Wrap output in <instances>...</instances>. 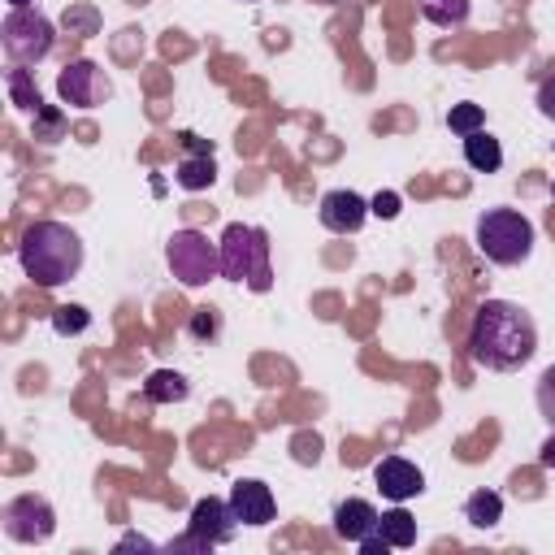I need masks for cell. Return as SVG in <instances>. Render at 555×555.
I'll use <instances>...</instances> for the list:
<instances>
[{
	"label": "cell",
	"mask_w": 555,
	"mask_h": 555,
	"mask_svg": "<svg viewBox=\"0 0 555 555\" xmlns=\"http://www.w3.org/2000/svg\"><path fill=\"white\" fill-rule=\"evenodd\" d=\"M369 212L382 217V221H395V217H399V195H395V191H377V195L369 199Z\"/></svg>",
	"instance_id": "27"
},
{
	"label": "cell",
	"mask_w": 555,
	"mask_h": 555,
	"mask_svg": "<svg viewBox=\"0 0 555 555\" xmlns=\"http://www.w3.org/2000/svg\"><path fill=\"white\" fill-rule=\"evenodd\" d=\"M143 395H147L152 403H182V399L191 395V382H186L178 369H156V373H147Z\"/></svg>",
	"instance_id": "16"
},
{
	"label": "cell",
	"mask_w": 555,
	"mask_h": 555,
	"mask_svg": "<svg viewBox=\"0 0 555 555\" xmlns=\"http://www.w3.org/2000/svg\"><path fill=\"white\" fill-rule=\"evenodd\" d=\"M182 147H186V156H212V143L199 134H182Z\"/></svg>",
	"instance_id": "29"
},
{
	"label": "cell",
	"mask_w": 555,
	"mask_h": 555,
	"mask_svg": "<svg viewBox=\"0 0 555 555\" xmlns=\"http://www.w3.org/2000/svg\"><path fill=\"white\" fill-rule=\"evenodd\" d=\"M538 113L555 121V74H546V78L538 82Z\"/></svg>",
	"instance_id": "28"
},
{
	"label": "cell",
	"mask_w": 555,
	"mask_h": 555,
	"mask_svg": "<svg viewBox=\"0 0 555 555\" xmlns=\"http://www.w3.org/2000/svg\"><path fill=\"white\" fill-rule=\"evenodd\" d=\"M0 43H4L13 65H39L52 52L56 30H52V22L35 4L30 9H9L4 22H0Z\"/></svg>",
	"instance_id": "6"
},
{
	"label": "cell",
	"mask_w": 555,
	"mask_h": 555,
	"mask_svg": "<svg viewBox=\"0 0 555 555\" xmlns=\"http://www.w3.org/2000/svg\"><path fill=\"white\" fill-rule=\"evenodd\" d=\"M238 4H256V0H238Z\"/></svg>",
	"instance_id": "34"
},
{
	"label": "cell",
	"mask_w": 555,
	"mask_h": 555,
	"mask_svg": "<svg viewBox=\"0 0 555 555\" xmlns=\"http://www.w3.org/2000/svg\"><path fill=\"white\" fill-rule=\"evenodd\" d=\"M538 351V325L533 317L512 304V299H486L473 312L468 325V356L473 364L490 369V373H512L520 364H529Z\"/></svg>",
	"instance_id": "1"
},
{
	"label": "cell",
	"mask_w": 555,
	"mask_h": 555,
	"mask_svg": "<svg viewBox=\"0 0 555 555\" xmlns=\"http://www.w3.org/2000/svg\"><path fill=\"white\" fill-rule=\"evenodd\" d=\"M173 182H178L182 191H204V186H212V182H217V165H212V156H186V160H178Z\"/></svg>",
	"instance_id": "18"
},
{
	"label": "cell",
	"mask_w": 555,
	"mask_h": 555,
	"mask_svg": "<svg viewBox=\"0 0 555 555\" xmlns=\"http://www.w3.org/2000/svg\"><path fill=\"white\" fill-rule=\"evenodd\" d=\"M221 278L243 282L247 291L264 295L273 286V264H269V234L260 225H243L230 221L221 230Z\"/></svg>",
	"instance_id": "3"
},
{
	"label": "cell",
	"mask_w": 555,
	"mask_h": 555,
	"mask_svg": "<svg viewBox=\"0 0 555 555\" xmlns=\"http://www.w3.org/2000/svg\"><path fill=\"white\" fill-rule=\"evenodd\" d=\"M477 251L494 264H520L533 251V221L516 208H486L477 217Z\"/></svg>",
	"instance_id": "4"
},
{
	"label": "cell",
	"mask_w": 555,
	"mask_h": 555,
	"mask_svg": "<svg viewBox=\"0 0 555 555\" xmlns=\"http://www.w3.org/2000/svg\"><path fill=\"white\" fill-rule=\"evenodd\" d=\"M538 412L551 421V429H555V364H546L542 369V377H538Z\"/></svg>",
	"instance_id": "25"
},
{
	"label": "cell",
	"mask_w": 555,
	"mask_h": 555,
	"mask_svg": "<svg viewBox=\"0 0 555 555\" xmlns=\"http://www.w3.org/2000/svg\"><path fill=\"white\" fill-rule=\"evenodd\" d=\"M538 464H542V468H555V429H551V438L538 447Z\"/></svg>",
	"instance_id": "31"
},
{
	"label": "cell",
	"mask_w": 555,
	"mask_h": 555,
	"mask_svg": "<svg viewBox=\"0 0 555 555\" xmlns=\"http://www.w3.org/2000/svg\"><path fill=\"white\" fill-rule=\"evenodd\" d=\"M447 126L464 139V134H473V130H481L486 126V113H481V104H451V113H447Z\"/></svg>",
	"instance_id": "23"
},
{
	"label": "cell",
	"mask_w": 555,
	"mask_h": 555,
	"mask_svg": "<svg viewBox=\"0 0 555 555\" xmlns=\"http://www.w3.org/2000/svg\"><path fill=\"white\" fill-rule=\"evenodd\" d=\"M551 195H555V182H551Z\"/></svg>",
	"instance_id": "35"
},
{
	"label": "cell",
	"mask_w": 555,
	"mask_h": 555,
	"mask_svg": "<svg viewBox=\"0 0 555 555\" xmlns=\"http://www.w3.org/2000/svg\"><path fill=\"white\" fill-rule=\"evenodd\" d=\"M464 520L473 525V529H494L499 520H503V494L499 490H473L468 499H464Z\"/></svg>",
	"instance_id": "15"
},
{
	"label": "cell",
	"mask_w": 555,
	"mask_h": 555,
	"mask_svg": "<svg viewBox=\"0 0 555 555\" xmlns=\"http://www.w3.org/2000/svg\"><path fill=\"white\" fill-rule=\"evenodd\" d=\"M165 260H169V273L182 286H208L212 278H221V247L208 243V234L204 230H191V225L169 234Z\"/></svg>",
	"instance_id": "5"
},
{
	"label": "cell",
	"mask_w": 555,
	"mask_h": 555,
	"mask_svg": "<svg viewBox=\"0 0 555 555\" xmlns=\"http://www.w3.org/2000/svg\"><path fill=\"white\" fill-rule=\"evenodd\" d=\"M35 0H9V9H30Z\"/></svg>",
	"instance_id": "33"
},
{
	"label": "cell",
	"mask_w": 555,
	"mask_h": 555,
	"mask_svg": "<svg viewBox=\"0 0 555 555\" xmlns=\"http://www.w3.org/2000/svg\"><path fill=\"white\" fill-rule=\"evenodd\" d=\"M108 78L95 61H69L61 74H56V95L69 104V108H95L100 100H108Z\"/></svg>",
	"instance_id": "9"
},
{
	"label": "cell",
	"mask_w": 555,
	"mask_h": 555,
	"mask_svg": "<svg viewBox=\"0 0 555 555\" xmlns=\"http://www.w3.org/2000/svg\"><path fill=\"white\" fill-rule=\"evenodd\" d=\"M91 325V312L82 308V304H61L56 312H52V330L61 334V338H69V334H82Z\"/></svg>",
	"instance_id": "22"
},
{
	"label": "cell",
	"mask_w": 555,
	"mask_h": 555,
	"mask_svg": "<svg viewBox=\"0 0 555 555\" xmlns=\"http://www.w3.org/2000/svg\"><path fill=\"white\" fill-rule=\"evenodd\" d=\"M17 260L35 286H61L82 269V238L65 221H35L17 243Z\"/></svg>",
	"instance_id": "2"
},
{
	"label": "cell",
	"mask_w": 555,
	"mask_h": 555,
	"mask_svg": "<svg viewBox=\"0 0 555 555\" xmlns=\"http://www.w3.org/2000/svg\"><path fill=\"white\" fill-rule=\"evenodd\" d=\"M377 520H382V512L369 503V499H343L338 507H334V533L343 538V542H364L369 533H377Z\"/></svg>",
	"instance_id": "13"
},
{
	"label": "cell",
	"mask_w": 555,
	"mask_h": 555,
	"mask_svg": "<svg viewBox=\"0 0 555 555\" xmlns=\"http://www.w3.org/2000/svg\"><path fill=\"white\" fill-rule=\"evenodd\" d=\"M4 533L13 542H26V546H39L56 533V512L43 494H17L4 503Z\"/></svg>",
	"instance_id": "8"
},
{
	"label": "cell",
	"mask_w": 555,
	"mask_h": 555,
	"mask_svg": "<svg viewBox=\"0 0 555 555\" xmlns=\"http://www.w3.org/2000/svg\"><path fill=\"white\" fill-rule=\"evenodd\" d=\"M317 217H321V225H325L330 234H356V230L364 225V217H369V199H360L356 191L338 186V191H325V195H321Z\"/></svg>",
	"instance_id": "11"
},
{
	"label": "cell",
	"mask_w": 555,
	"mask_h": 555,
	"mask_svg": "<svg viewBox=\"0 0 555 555\" xmlns=\"http://www.w3.org/2000/svg\"><path fill=\"white\" fill-rule=\"evenodd\" d=\"M464 160H468L477 173H494V169L503 165V147H499V139L481 126V130L464 134Z\"/></svg>",
	"instance_id": "14"
},
{
	"label": "cell",
	"mask_w": 555,
	"mask_h": 555,
	"mask_svg": "<svg viewBox=\"0 0 555 555\" xmlns=\"http://www.w3.org/2000/svg\"><path fill=\"white\" fill-rule=\"evenodd\" d=\"M468 0H421V17L425 22H434V26H442V30H455V26H464L468 22Z\"/></svg>",
	"instance_id": "19"
},
{
	"label": "cell",
	"mask_w": 555,
	"mask_h": 555,
	"mask_svg": "<svg viewBox=\"0 0 555 555\" xmlns=\"http://www.w3.org/2000/svg\"><path fill=\"white\" fill-rule=\"evenodd\" d=\"M230 512H234L238 525L260 529V525H269V520L278 516V499H273V490H269L264 481L238 477V481L230 486Z\"/></svg>",
	"instance_id": "10"
},
{
	"label": "cell",
	"mask_w": 555,
	"mask_h": 555,
	"mask_svg": "<svg viewBox=\"0 0 555 555\" xmlns=\"http://www.w3.org/2000/svg\"><path fill=\"white\" fill-rule=\"evenodd\" d=\"M61 126H65V117H61L56 108H48V104H43V108L35 113V139L56 143V139H61Z\"/></svg>",
	"instance_id": "26"
},
{
	"label": "cell",
	"mask_w": 555,
	"mask_h": 555,
	"mask_svg": "<svg viewBox=\"0 0 555 555\" xmlns=\"http://www.w3.org/2000/svg\"><path fill=\"white\" fill-rule=\"evenodd\" d=\"M373 481H377V490H382L390 503H408V499H416V494L425 490V473H421L412 460H403V455L377 460Z\"/></svg>",
	"instance_id": "12"
},
{
	"label": "cell",
	"mask_w": 555,
	"mask_h": 555,
	"mask_svg": "<svg viewBox=\"0 0 555 555\" xmlns=\"http://www.w3.org/2000/svg\"><path fill=\"white\" fill-rule=\"evenodd\" d=\"M4 82H9V95H13V104H17V108H26V113H39V108H43V100H39V87L30 82L26 65H13V69L4 74Z\"/></svg>",
	"instance_id": "20"
},
{
	"label": "cell",
	"mask_w": 555,
	"mask_h": 555,
	"mask_svg": "<svg viewBox=\"0 0 555 555\" xmlns=\"http://www.w3.org/2000/svg\"><path fill=\"white\" fill-rule=\"evenodd\" d=\"M117 546H121V551H126V546H143V551H152V542H147V538H139V533H126Z\"/></svg>",
	"instance_id": "32"
},
{
	"label": "cell",
	"mask_w": 555,
	"mask_h": 555,
	"mask_svg": "<svg viewBox=\"0 0 555 555\" xmlns=\"http://www.w3.org/2000/svg\"><path fill=\"white\" fill-rule=\"evenodd\" d=\"M61 26H65L69 35H78V39L100 35V9H95V4H69V9L61 13Z\"/></svg>",
	"instance_id": "21"
},
{
	"label": "cell",
	"mask_w": 555,
	"mask_h": 555,
	"mask_svg": "<svg viewBox=\"0 0 555 555\" xmlns=\"http://www.w3.org/2000/svg\"><path fill=\"white\" fill-rule=\"evenodd\" d=\"M186 334H191V338H199V343H212V338L221 334V312H217V308H195V312H191Z\"/></svg>",
	"instance_id": "24"
},
{
	"label": "cell",
	"mask_w": 555,
	"mask_h": 555,
	"mask_svg": "<svg viewBox=\"0 0 555 555\" xmlns=\"http://www.w3.org/2000/svg\"><path fill=\"white\" fill-rule=\"evenodd\" d=\"M234 529H238V520H234V512H230V499L208 494V499H195L191 520H186V533H182L178 542H169V546H173V551H212V546L230 542Z\"/></svg>",
	"instance_id": "7"
},
{
	"label": "cell",
	"mask_w": 555,
	"mask_h": 555,
	"mask_svg": "<svg viewBox=\"0 0 555 555\" xmlns=\"http://www.w3.org/2000/svg\"><path fill=\"white\" fill-rule=\"evenodd\" d=\"M386 551H395V546H390L382 533H369V538L360 542V555H386Z\"/></svg>",
	"instance_id": "30"
},
{
	"label": "cell",
	"mask_w": 555,
	"mask_h": 555,
	"mask_svg": "<svg viewBox=\"0 0 555 555\" xmlns=\"http://www.w3.org/2000/svg\"><path fill=\"white\" fill-rule=\"evenodd\" d=\"M377 533H382L395 551H403V546H412V542H416V516H408L403 507H390V512H382Z\"/></svg>",
	"instance_id": "17"
}]
</instances>
